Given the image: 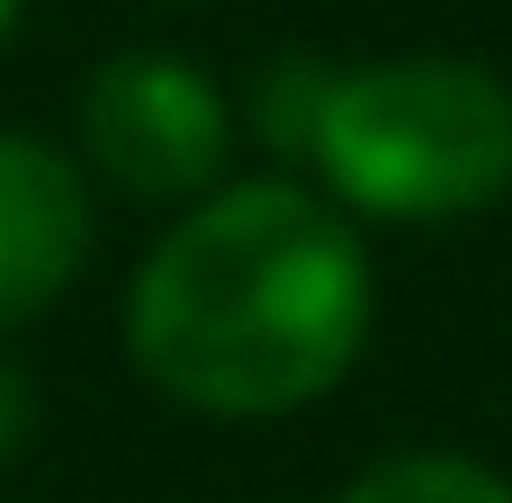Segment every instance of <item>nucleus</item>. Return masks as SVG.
Returning a JSON list of instances; mask_svg holds the SVG:
<instances>
[{
  "mask_svg": "<svg viewBox=\"0 0 512 503\" xmlns=\"http://www.w3.org/2000/svg\"><path fill=\"white\" fill-rule=\"evenodd\" d=\"M369 315L378 288L351 216L297 180H234L144 252L126 288V351L189 414L270 423L351 378Z\"/></svg>",
  "mask_w": 512,
  "mask_h": 503,
  "instance_id": "nucleus-1",
  "label": "nucleus"
},
{
  "mask_svg": "<svg viewBox=\"0 0 512 503\" xmlns=\"http://www.w3.org/2000/svg\"><path fill=\"white\" fill-rule=\"evenodd\" d=\"M342 207L387 225H450L512 189V90L459 54H396L333 72L315 153Z\"/></svg>",
  "mask_w": 512,
  "mask_h": 503,
  "instance_id": "nucleus-2",
  "label": "nucleus"
},
{
  "mask_svg": "<svg viewBox=\"0 0 512 503\" xmlns=\"http://www.w3.org/2000/svg\"><path fill=\"white\" fill-rule=\"evenodd\" d=\"M225 90L189 63V54H108L81 90V144L99 162L108 189L144 198V207H180L207 198L225 171Z\"/></svg>",
  "mask_w": 512,
  "mask_h": 503,
  "instance_id": "nucleus-3",
  "label": "nucleus"
},
{
  "mask_svg": "<svg viewBox=\"0 0 512 503\" xmlns=\"http://www.w3.org/2000/svg\"><path fill=\"white\" fill-rule=\"evenodd\" d=\"M81 261H90L81 162L36 135H0V324L45 315Z\"/></svg>",
  "mask_w": 512,
  "mask_h": 503,
  "instance_id": "nucleus-4",
  "label": "nucleus"
},
{
  "mask_svg": "<svg viewBox=\"0 0 512 503\" xmlns=\"http://www.w3.org/2000/svg\"><path fill=\"white\" fill-rule=\"evenodd\" d=\"M342 503H512V486L486 459H450V450H405L378 459L369 477H351Z\"/></svg>",
  "mask_w": 512,
  "mask_h": 503,
  "instance_id": "nucleus-5",
  "label": "nucleus"
},
{
  "mask_svg": "<svg viewBox=\"0 0 512 503\" xmlns=\"http://www.w3.org/2000/svg\"><path fill=\"white\" fill-rule=\"evenodd\" d=\"M324 90H333V63H306V54H288V63H270L261 72V90H252V126H261V144L270 153H315V117H324Z\"/></svg>",
  "mask_w": 512,
  "mask_h": 503,
  "instance_id": "nucleus-6",
  "label": "nucleus"
},
{
  "mask_svg": "<svg viewBox=\"0 0 512 503\" xmlns=\"http://www.w3.org/2000/svg\"><path fill=\"white\" fill-rule=\"evenodd\" d=\"M27 432H36V387H27L18 360H0V459H18Z\"/></svg>",
  "mask_w": 512,
  "mask_h": 503,
  "instance_id": "nucleus-7",
  "label": "nucleus"
},
{
  "mask_svg": "<svg viewBox=\"0 0 512 503\" xmlns=\"http://www.w3.org/2000/svg\"><path fill=\"white\" fill-rule=\"evenodd\" d=\"M9 18H18V0H0V36H9Z\"/></svg>",
  "mask_w": 512,
  "mask_h": 503,
  "instance_id": "nucleus-8",
  "label": "nucleus"
}]
</instances>
